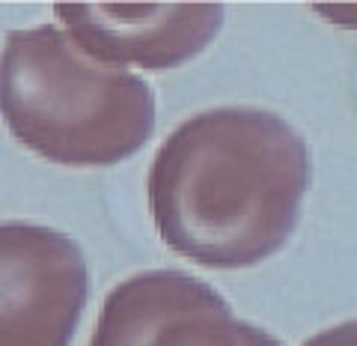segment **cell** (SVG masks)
Here are the masks:
<instances>
[{"label": "cell", "instance_id": "6", "mask_svg": "<svg viewBox=\"0 0 357 346\" xmlns=\"http://www.w3.org/2000/svg\"><path fill=\"white\" fill-rule=\"evenodd\" d=\"M304 346H357V319L340 322V326H331L325 331L312 334Z\"/></svg>", "mask_w": 357, "mask_h": 346}, {"label": "cell", "instance_id": "3", "mask_svg": "<svg viewBox=\"0 0 357 346\" xmlns=\"http://www.w3.org/2000/svg\"><path fill=\"white\" fill-rule=\"evenodd\" d=\"M86 293L77 242L39 224H0V346H69Z\"/></svg>", "mask_w": 357, "mask_h": 346}, {"label": "cell", "instance_id": "2", "mask_svg": "<svg viewBox=\"0 0 357 346\" xmlns=\"http://www.w3.org/2000/svg\"><path fill=\"white\" fill-rule=\"evenodd\" d=\"M0 117L30 152L63 167H107L146 147L155 96L140 75L93 60L54 24L6 33Z\"/></svg>", "mask_w": 357, "mask_h": 346}, {"label": "cell", "instance_id": "5", "mask_svg": "<svg viewBox=\"0 0 357 346\" xmlns=\"http://www.w3.org/2000/svg\"><path fill=\"white\" fill-rule=\"evenodd\" d=\"M66 33L93 60L126 69H173L218 36L220 3H63Z\"/></svg>", "mask_w": 357, "mask_h": 346}, {"label": "cell", "instance_id": "1", "mask_svg": "<svg viewBox=\"0 0 357 346\" xmlns=\"http://www.w3.org/2000/svg\"><path fill=\"white\" fill-rule=\"evenodd\" d=\"M310 185V150L262 108H211L152 159L149 215L170 251L208 269H250L289 242Z\"/></svg>", "mask_w": 357, "mask_h": 346}, {"label": "cell", "instance_id": "7", "mask_svg": "<svg viewBox=\"0 0 357 346\" xmlns=\"http://www.w3.org/2000/svg\"><path fill=\"white\" fill-rule=\"evenodd\" d=\"M312 13L337 27L357 30V3H321V6H312Z\"/></svg>", "mask_w": 357, "mask_h": 346}, {"label": "cell", "instance_id": "4", "mask_svg": "<svg viewBox=\"0 0 357 346\" xmlns=\"http://www.w3.org/2000/svg\"><path fill=\"white\" fill-rule=\"evenodd\" d=\"M89 346H283L238 319L208 284L158 269L110 289Z\"/></svg>", "mask_w": 357, "mask_h": 346}]
</instances>
